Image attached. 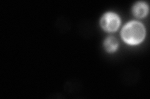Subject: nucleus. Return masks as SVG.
Returning <instances> with one entry per match:
<instances>
[{
  "instance_id": "nucleus-1",
  "label": "nucleus",
  "mask_w": 150,
  "mask_h": 99,
  "mask_svg": "<svg viewBox=\"0 0 150 99\" xmlns=\"http://www.w3.org/2000/svg\"><path fill=\"white\" fill-rule=\"evenodd\" d=\"M122 37L129 44H137L142 42L145 35L143 26L138 22L133 21L127 24L121 32Z\"/></svg>"
},
{
  "instance_id": "nucleus-2",
  "label": "nucleus",
  "mask_w": 150,
  "mask_h": 99,
  "mask_svg": "<svg viewBox=\"0 0 150 99\" xmlns=\"http://www.w3.org/2000/svg\"><path fill=\"white\" fill-rule=\"evenodd\" d=\"M101 24L103 29L107 31H115L120 26V19L114 13H107L102 17Z\"/></svg>"
},
{
  "instance_id": "nucleus-3",
  "label": "nucleus",
  "mask_w": 150,
  "mask_h": 99,
  "mask_svg": "<svg viewBox=\"0 0 150 99\" xmlns=\"http://www.w3.org/2000/svg\"><path fill=\"white\" fill-rule=\"evenodd\" d=\"M134 15L138 17H142L146 15L148 11L147 4L144 2H138L133 7Z\"/></svg>"
},
{
  "instance_id": "nucleus-4",
  "label": "nucleus",
  "mask_w": 150,
  "mask_h": 99,
  "mask_svg": "<svg viewBox=\"0 0 150 99\" xmlns=\"http://www.w3.org/2000/svg\"><path fill=\"white\" fill-rule=\"evenodd\" d=\"M105 46L107 51L112 52L116 50L118 47V41L114 37H108L105 41Z\"/></svg>"
}]
</instances>
